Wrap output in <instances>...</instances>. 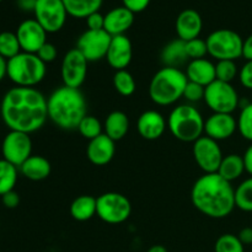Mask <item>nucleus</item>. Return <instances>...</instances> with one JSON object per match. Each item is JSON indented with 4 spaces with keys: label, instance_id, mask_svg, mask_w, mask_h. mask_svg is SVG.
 <instances>
[{
    "label": "nucleus",
    "instance_id": "47",
    "mask_svg": "<svg viewBox=\"0 0 252 252\" xmlns=\"http://www.w3.org/2000/svg\"><path fill=\"white\" fill-rule=\"evenodd\" d=\"M16 4L19 6V9L22 10V11L33 12L37 4V0H16Z\"/></svg>",
    "mask_w": 252,
    "mask_h": 252
},
{
    "label": "nucleus",
    "instance_id": "43",
    "mask_svg": "<svg viewBox=\"0 0 252 252\" xmlns=\"http://www.w3.org/2000/svg\"><path fill=\"white\" fill-rule=\"evenodd\" d=\"M1 201H2V204H4L6 208L9 209L16 208V207L20 204V196L17 192L10 191L7 192V193H5L4 196H1Z\"/></svg>",
    "mask_w": 252,
    "mask_h": 252
},
{
    "label": "nucleus",
    "instance_id": "16",
    "mask_svg": "<svg viewBox=\"0 0 252 252\" xmlns=\"http://www.w3.org/2000/svg\"><path fill=\"white\" fill-rule=\"evenodd\" d=\"M238 122L231 113H213L204 121V135L220 142L233 137Z\"/></svg>",
    "mask_w": 252,
    "mask_h": 252
},
{
    "label": "nucleus",
    "instance_id": "1",
    "mask_svg": "<svg viewBox=\"0 0 252 252\" xmlns=\"http://www.w3.org/2000/svg\"><path fill=\"white\" fill-rule=\"evenodd\" d=\"M1 118L10 130L37 132L48 120L47 97L36 88H12L4 95Z\"/></svg>",
    "mask_w": 252,
    "mask_h": 252
},
{
    "label": "nucleus",
    "instance_id": "33",
    "mask_svg": "<svg viewBox=\"0 0 252 252\" xmlns=\"http://www.w3.org/2000/svg\"><path fill=\"white\" fill-rule=\"evenodd\" d=\"M76 130L80 133L81 137H84L90 142V140L97 138L98 135L103 134V125L95 116L88 115L81 120Z\"/></svg>",
    "mask_w": 252,
    "mask_h": 252
},
{
    "label": "nucleus",
    "instance_id": "27",
    "mask_svg": "<svg viewBox=\"0 0 252 252\" xmlns=\"http://www.w3.org/2000/svg\"><path fill=\"white\" fill-rule=\"evenodd\" d=\"M70 216L78 221H88L96 216V198L88 194L79 196L71 202Z\"/></svg>",
    "mask_w": 252,
    "mask_h": 252
},
{
    "label": "nucleus",
    "instance_id": "7",
    "mask_svg": "<svg viewBox=\"0 0 252 252\" xmlns=\"http://www.w3.org/2000/svg\"><path fill=\"white\" fill-rule=\"evenodd\" d=\"M208 54L219 61H236L243 57L244 39L238 32L229 29H219L206 38Z\"/></svg>",
    "mask_w": 252,
    "mask_h": 252
},
{
    "label": "nucleus",
    "instance_id": "35",
    "mask_svg": "<svg viewBox=\"0 0 252 252\" xmlns=\"http://www.w3.org/2000/svg\"><path fill=\"white\" fill-rule=\"evenodd\" d=\"M238 130L244 139L252 142V102L241 107L238 120Z\"/></svg>",
    "mask_w": 252,
    "mask_h": 252
},
{
    "label": "nucleus",
    "instance_id": "29",
    "mask_svg": "<svg viewBox=\"0 0 252 252\" xmlns=\"http://www.w3.org/2000/svg\"><path fill=\"white\" fill-rule=\"evenodd\" d=\"M19 167L6 160H0V196L14 191L19 177Z\"/></svg>",
    "mask_w": 252,
    "mask_h": 252
},
{
    "label": "nucleus",
    "instance_id": "42",
    "mask_svg": "<svg viewBox=\"0 0 252 252\" xmlns=\"http://www.w3.org/2000/svg\"><path fill=\"white\" fill-rule=\"evenodd\" d=\"M122 4L133 14H138L147 9L148 5L150 4V0H122Z\"/></svg>",
    "mask_w": 252,
    "mask_h": 252
},
{
    "label": "nucleus",
    "instance_id": "25",
    "mask_svg": "<svg viewBox=\"0 0 252 252\" xmlns=\"http://www.w3.org/2000/svg\"><path fill=\"white\" fill-rule=\"evenodd\" d=\"M164 66H171V68H180L184 65L187 61H189L186 53V42L177 38L169 42L162 48L160 54Z\"/></svg>",
    "mask_w": 252,
    "mask_h": 252
},
{
    "label": "nucleus",
    "instance_id": "39",
    "mask_svg": "<svg viewBox=\"0 0 252 252\" xmlns=\"http://www.w3.org/2000/svg\"><path fill=\"white\" fill-rule=\"evenodd\" d=\"M36 54L43 63L48 64L56 61L57 57H58V49H57V47L54 46L53 43H51V42H46Z\"/></svg>",
    "mask_w": 252,
    "mask_h": 252
},
{
    "label": "nucleus",
    "instance_id": "32",
    "mask_svg": "<svg viewBox=\"0 0 252 252\" xmlns=\"http://www.w3.org/2000/svg\"><path fill=\"white\" fill-rule=\"evenodd\" d=\"M21 52V46L16 33L10 31H4L0 33V56L2 58L9 61Z\"/></svg>",
    "mask_w": 252,
    "mask_h": 252
},
{
    "label": "nucleus",
    "instance_id": "28",
    "mask_svg": "<svg viewBox=\"0 0 252 252\" xmlns=\"http://www.w3.org/2000/svg\"><path fill=\"white\" fill-rule=\"evenodd\" d=\"M103 0H63L69 16L86 19L89 15L100 11Z\"/></svg>",
    "mask_w": 252,
    "mask_h": 252
},
{
    "label": "nucleus",
    "instance_id": "4",
    "mask_svg": "<svg viewBox=\"0 0 252 252\" xmlns=\"http://www.w3.org/2000/svg\"><path fill=\"white\" fill-rule=\"evenodd\" d=\"M189 79L180 68L164 66L150 80L149 96L158 106H171L184 97Z\"/></svg>",
    "mask_w": 252,
    "mask_h": 252
},
{
    "label": "nucleus",
    "instance_id": "10",
    "mask_svg": "<svg viewBox=\"0 0 252 252\" xmlns=\"http://www.w3.org/2000/svg\"><path fill=\"white\" fill-rule=\"evenodd\" d=\"M34 20L46 30L47 33H56L65 25L66 12L63 0H37Z\"/></svg>",
    "mask_w": 252,
    "mask_h": 252
},
{
    "label": "nucleus",
    "instance_id": "2",
    "mask_svg": "<svg viewBox=\"0 0 252 252\" xmlns=\"http://www.w3.org/2000/svg\"><path fill=\"white\" fill-rule=\"evenodd\" d=\"M191 201L203 216L223 219L235 208V189L218 174H204L193 184Z\"/></svg>",
    "mask_w": 252,
    "mask_h": 252
},
{
    "label": "nucleus",
    "instance_id": "41",
    "mask_svg": "<svg viewBox=\"0 0 252 252\" xmlns=\"http://www.w3.org/2000/svg\"><path fill=\"white\" fill-rule=\"evenodd\" d=\"M85 20L88 30H91V31H98L105 27V15L101 14L100 11L89 15Z\"/></svg>",
    "mask_w": 252,
    "mask_h": 252
},
{
    "label": "nucleus",
    "instance_id": "21",
    "mask_svg": "<svg viewBox=\"0 0 252 252\" xmlns=\"http://www.w3.org/2000/svg\"><path fill=\"white\" fill-rule=\"evenodd\" d=\"M134 15L127 7L117 6L105 15V30L111 36H121L126 34V32L132 27L134 22Z\"/></svg>",
    "mask_w": 252,
    "mask_h": 252
},
{
    "label": "nucleus",
    "instance_id": "45",
    "mask_svg": "<svg viewBox=\"0 0 252 252\" xmlns=\"http://www.w3.org/2000/svg\"><path fill=\"white\" fill-rule=\"evenodd\" d=\"M243 159L244 165H245V171L252 176V144L245 150V153L243 155Z\"/></svg>",
    "mask_w": 252,
    "mask_h": 252
},
{
    "label": "nucleus",
    "instance_id": "37",
    "mask_svg": "<svg viewBox=\"0 0 252 252\" xmlns=\"http://www.w3.org/2000/svg\"><path fill=\"white\" fill-rule=\"evenodd\" d=\"M186 53L189 61L193 59H202L206 58L208 54V48H207L206 39L202 38H194L191 41L186 42Z\"/></svg>",
    "mask_w": 252,
    "mask_h": 252
},
{
    "label": "nucleus",
    "instance_id": "38",
    "mask_svg": "<svg viewBox=\"0 0 252 252\" xmlns=\"http://www.w3.org/2000/svg\"><path fill=\"white\" fill-rule=\"evenodd\" d=\"M204 91H206L204 86L189 81L185 88L184 98H186L189 102H199L204 98Z\"/></svg>",
    "mask_w": 252,
    "mask_h": 252
},
{
    "label": "nucleus",
    "instance_id": "9",
    "mask_svg": "<svg viewBox=\"0 0 252 252\" xmlns=\"http://www.w3.org/2000/svg\"><path fill=\"white\" fill-rule=\"evenodd\" d=\"M203 101L213 113H231L240 105L238 91L231 84L214 80L206 86Z\"/></svg>",
    "mask_w": 252,
    "mask_h": 252
},
{
    "label": "nucleus",
    "instance_id": "3",
    "mask_svg": "<svg viewBox=\"0 0 252 252\" xmlns=\"http://www.w3.org/2000/svg\"><path fill=\"white\" fill-rule=\"evenodd\" d=\"M48 118L63 130L78 129L79 123L88 116V102L80 89L61 86L47 98Z\"/></svg>",
    "mask_w": 252,
    "mask_h": 252
},
{
    "label": "nucleus",
    "instance_id": "31",
    "mask_svg": "<svg viewBox=\"0 0 252 252\" xmlns=\"http://www.w3.org/2000/svg\"><path fill=\"white\" fill-rule=\"evenodd\" d=\"M235 207L243 212H252V176L235 189Z\"/></svg>",
    "mask_w": 252,
    "mask_h": 252
},
{
    "label": "nucleus",
    "instance_id": "50",
    "mask_svg": "<svg viewBox=\"0 0 252 252\" xmlns=\"http://www.w3.org/2000/svg\"><path fill=\"white\" fill-rule=\"evenodd\" d=\"M0 1H2V0H0Z\"/></svg>",
    "mask_w": 252,
    "mask_h": 252
},
{
    "label": "nucleus",
    "instance_id": "6",
    "mask_svg": "<svg viewBox=\"0 0 252 252\" xmlns=\"http://www.w3.org/2000/svg\"><path fill=\"white\" fill-rule=\"evenodd\" d=\"M46 63L34 53L21 52L7 61V78L20 88H34L46 78Z\"/></svg>",
    "mask_w": 252,
    "mask_h": 252
},
{
    "label": "nucleus",
    "instance_id": "11",
    "mask_svg": "<svg viewBox=\"0 0 252 252\" xmlns=\"http://www.w3.org/2000/svg\"><path fill=\"white\" fill-rule=\"evenodd\" d=\"M192 154H193V159L197 166L204 174L218 172L220 162L224 158L219 143L207 135H202L193 143Z\"/></svg>",
    "mask_w": 252,
    "mask_h": 252
},
{
    "label": "nucleus",
    "instance_id": "20",
    "mask_svg": "<svg viewBox=\"0 0 252 252\" xmlns=\"http://www.w3.org/2000/svg\"><path fill=\"white\" fill-rule=\"evenodd\" d=\"M176 33L184 42L198 38L203 27V21L198 11L193 9H186L179 14L176 19Z\"/></svg>",
    "mask_w": 252,
    "mask_h": 252
},
{
    "label": "nucleus",
    "instance_id": "15",
    "mask_svg": "<svg viewBox=\"0 0 252 252\" xmlns=\"http://www.w3.org/2000/svg\"><path fill=\"white\" fill-rule=\"evenodd\" d=\"M15 33L21 46V51L26 53L36 54L47 42L46 30L34 19H27L22 21Z\"/></svg>",
    "mask_w": 252,
    "mask_h": 252
},
{
    "label": "nucleus",
    "instance_id": "12",
    "mask_svg": "<svg viewBox=\"0 0 252 252\" xmlns=\"http://www.w3.org/2000/svg\"><path fill=\"white\" fill-rule=\"evenodd\" d=\"M1 153L2 159L20 169V166L32 155L31 137L27 133L10 130L2 140Z\"/></svg>",
    "mask_w": 252,
    "mask_h": 252
},
{
    "label": "nucleus",
    "instance_id": "24",
    "mask_svg": "<svg viewBox=\"0 0 252 252\" xmlns=\"http://www.w3.org/2000/svg\"><path fill=\"white\" fill-rule=\"evenodd\" d=\"M129 130V118L122 111H113L106 117L103 133L111 139L118 142L127 135Z\"/></svg>",
    "mask_w": 252,
    "mask_h": 252
},
{
    "label": "nucleus",
    "instance_id": "17",
    "mask_svg": "<svg viewBox=\"0 0 252 252\" xmlns=\"http://www.w3.org/2000/svg\"><path fill=\"white\" fill-rule=\"evenodd\" d=\"M133 57V46L130 39L126 34L121 36H113L111 39L110 47H108L107 63L112 69L117 70H123L127 69L132 62Z\"/></svg>",
    "mask_w": 252,
    "mask_h": 252
},
{
    "label": "nucleus",
    "instance_id": "13",
    "mask_svg": "<svg viewBox=\"0 0 252 252\" xmlns=\"http://www.w3.org/2000/svg\"><path fill=\"white\" fill-rule=\"evenodd\" d=\"M112 36L105 30L91 31L86 30L79 37L76 48L80 51L88 62H97L106 58Z\"/></svg>",
    "mask_w": 252,
    "mask_h": 252
},
{
    "label": "nucleus",
    "instance_id": "23",
    "mask_svg": "<svg viewBox=\"0 0 252 252\" xmlns=\"http://www.w3.org/2000/svg\"><path fill=\"white\" fill-rule=\"evenodd\" d=\"M20 171L31 181H43L51 175V162L42 155H31L20 166Z\"/></svg>",
    "mask_w": 252,
    "mask_h": 252
},
{
    "label": "nucleus",
    "instance_id": "44",
    "mask_svg": "<svg viewBox=\"0 0 252 252\" xmlns=\"http://www.w3.org/2000/svg\"><path fill=\"white\" fill-rule=\"evenodd\" d=\"M238 238L240 239L244 246L252 245V228H244L241 229L240 233L238 234Z\"/></svg>",
    "mask_w": 252,
    "mask_h": 252
},
{
    "label": "nucleus",
    "instance_id": "30",
    "mask_svg": "<svg viewBox=\"0 0 252 252\" xmlns=\"http://www.w3.org/2000/svg\"><path fill=\"white\" fill-rule=\"evenodd\" d=\"M113 88L121 96L128 97L135 93L137 84L132 74L127 69H123V70H117L113 75Z\"/></svg>",
    "mask_w": 252,
    "mask_h": 252
},
{
    "label": "nucleus",
    "instance_id": "36",
    "mask_svg": "<svg viewBox=\"0 0 252 252\" xmlns=\"http://www.w3.org/2000/svg\"><path fill=\"white\" fill-rule=\"evenodd\" d=\"M239 75V69L235 61H219L216 64V80L231 84Z\"/></svg>",
    "mask_w": 252,
    "mask_h": 252
},
{
    "label": "nucleus",
    "instance_id": "19",
    "mask_svg": "<svg viewBox=\"0 0 252 252\" xmlns=\"http://www.w3.org/2000/svg\"><path fill=\"white\" fill-rule=\"evenodd\" d=\"M115 140L103 133L95 139L90 140L86 147V157L91 164L96 166H105L112 161L116 154Z\"/></svg>",
    "mask_w": 252,
    "mask_h": 252
},
{
    "label": "nucleus",
    "instance_id": "22",
    "mask_svg": "<svg viewBox=\"0 0 252 252\" xmlns=\"http://www.w3.org/2000/svg\"><path fill=\"white\" fill-rule=\"evenodd\" d=\"M185 74L189 81L206 88L216 80V64L207 58L193 59L189 62Z\"/></svg>",
    "mask_w": 252,
    "mask_h": 252
},
{
    "label": "nucleus",
    "instance_id": "46",
    "mask_svg": "<svg viewBox=\"0 0 252 252\" xmlns=\"http://www.w3.org/2000/svg\"><path fill=\"white\" fill-rule=\"evenodd\" d=\"M243 57L246 61H252V34L244 39Z\"/></svg>",
    "mask_w": 252,
    "mask_h": 252
},
{
    "label": "nucleus",
    "instance_id": "26",
    "mask_svg": "<svg viewBox=\"0 0 252 252\" xmlns=\"http://www.w3.org/2000/svg\"><path fill=\"white\" fill-rule=\"evenodd\" d=\"M244 172H245V165H244L243 157L239 154H229L223 158L217 174L226 181L233 182L240 179Z\"/></svg>",
    "mask_w": 252,
    "mask_h": 252
},
{
    "label": "nucleus",
    "instance_id": "5",
    "mask_svg": "<svg viewBox=\"0 0 252 252\" xmlns=\"http://www.w3.org/2000/svg\"><path fill=\"white\" fill-rule=\"evenodd\" d=\"M167 128L176 139L185 143H194L204 135L203 116L191 103L179 105L170 112Z\"/></svg>",
    "mask_w": 252,
    "mask_h": 252
},
{
    "label": "nucleus",
    "instance_id": "40",
    "mask_svg": "<svg viewBox=\"0 0 252 252\" xmlns=\"http://www.w3.org/2000/svg\"><path fill=\"white\" fill-rule=\"evenodd\" d=\"M239 80L245 89L252 90V61H246V63L239 70Z\"/></svg>",
    "mask_w": 252,
    "mask_h": 252
},
{
    "label": "nucleus",
    "instance_id": "18",
    "mask_svg": "<svg viewBox=\"0 0 252 252\" xmlns=\"http://www.w3.org/2000/svg\"><path fill=\"white\" fill-rule=\"evenodd\" d=\"M166 128L167 121L159 111L148 110L143 112L138 118V133L145 140L159 139L165 133Z\"/></svg>",
    "mask_w": 252,
    "mask_h": 252
},
{
    "label": "nucleus",
    "instance_id": "34",
    "mask_svg": "<svg viewBox=\"0 0 252 252\" xmlns=\"http://www.w3.org/2000/svg\"><path fill=\"white\" fill-rule=\"evenodd\" d=\"M214 252H245V246L238 238V235L223 234L217 239Z\"/></svg>",
    "mask_w": 252,
    "mask_h": 252
},
{
    "label": "nucleus",
    "instance_id": "49",
    "mask_svg": "<svg viewBox=\"0 0 252 252\" xmlns=\"http://www.w3.org/2000/svg\"><path fill=\"white\" fill-rule=\"evenodd\" d=\"M147 252H169L167 249L162 245H153L152 248L148 249Z\"/></svg>",
    "mask_w": 252,
    "mask_h": 252
},
{
    "label": "nucleus",
    "instance_id": "14",
    "mask_svg": "<svg viewBox=\"0 0 252 252\" xmlns=\"http://www.w3.org/2000/svg\"><path fill=\"white\" fill-rule=\"evenodd\" d=\"M88 64L85 57L78 48L68 51L62 61V80L65 86L79 89L85 81L88 75Z\"/></svg>",
    "mask_w": 252,
    "mask_h": 252
},
{
    "label": "nucleus",
    "instance_id": "8",
    "mask_svg": "<svg viewBox=\"0 0 252 252\" xmlns=\"http://www.w3.org/2000/svg\"><path fill=\"white\" fill-rule=\"evenodd\" d=\"M132 213L129 199L118 192H106L96 198V216L111 225L122 224Z\"/></svg>",
    "mask_w": 252,
    "mask_h": 252
},
{
    "label": "nucleus",
    "instance_id": "48",
    "mask_svg": "<svg viewBox=\"0 0 252 252\" xmlns=\"http://www.w3.org/2000/svg\"><path fill=\"white\" fill-rule=\"evenodd\" d=\"M7 76V61L0 56V81Z\"/></svg>",
    "mask_w": 252,
    "mask_h": 252
}]
</instances>
